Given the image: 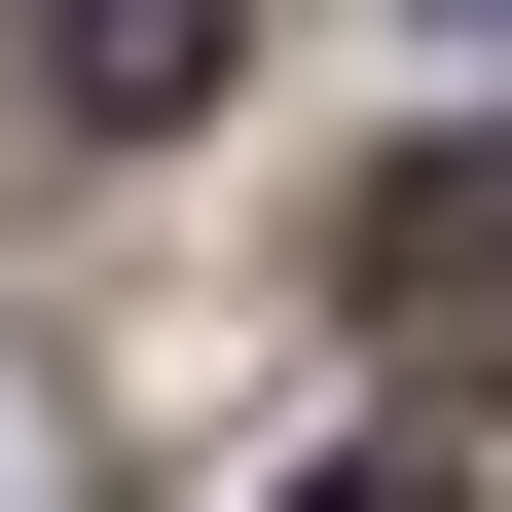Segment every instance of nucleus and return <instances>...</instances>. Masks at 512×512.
I'll return each instance as SVG.
<instances>
[{"instance_id":"obj_1","label":"nucleus","mask_w":512,"mask_h":512,"mask_svg":"<svg viewBox=\"0 0 512 512\" xmlns=\"http://www.w3.org/2000/svg\"><path fill=\"white\" fill-rule=\"evenodd\" d=\"M330 293H366L403 366H476V330H512V110H476V147H403V183H366V256H330Z\"/></svg>"},{"instance_id":"obj_2","label":"nucleus","mask_w":512,"mask_h":512,"mask_svg":"<svg viewBox=\"0 0 512 512\" xmlns=\"http://www.w3.org/2000/svg\"><path fill=\"white\" fill-rule=\"evenodd\" d=\"M220 74H256V0H37V110H110V147L220 110Z\"/></svg>"},{"instance_id":"obj_3","label":"nucleus","mask_w":512,"mask_h":512,"mask_svg":"<svg viewBox=\"0 0 512 512\" xmlns=\"http://www.w3.org/2000/svg\"><path fill=\"white\" fill-rule=\"evenodd\" d=\"M0 512H110V439H74V403H37V366H0Z\"/></svg>"},{"instance_id":"obj_4","label":"nucleus","mask_w":512,"mask_h":512,"mask_svg":"<svg viewBox=\"0 0 512 512\" xmlns=\"http://www.w3.org/2000/svg\"><path fill=\"white\" fill-rule=\"evenodd\" d=\"M293 512H476V476H293Z\"/></svg>"},{"instance_id":"obj_5","label":"nucleus","mask_w":512,"mask_h":512,"mask_svg":"<svg viewBox=\"0 0 512 512\" xmlns=\"http://www.w3.org/2000/svg\"><path fill=\"white\" fill-rule=\"evenodd\" d=\"M0 110H37V0H0Z\"/></svg>"}]
</instances>
